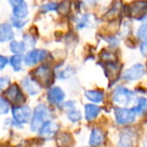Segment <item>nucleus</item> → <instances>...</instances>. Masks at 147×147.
Returning a JSON list of instances; mask_svg holds the SVG:
<instances>
[{
  "label": "nucleus",
  "mask_w": 147,
  "mask_h": 147,
  "mask_svg": "<svg viewBox=\"0 0 147 147\" xmlns=\"http://www.w3.org/2000/svg\"><path fill=\"white\" fill-rule=\"evenodd\" d=\"M21 86L23 90L30 96H35L40 92L41 86L31 76L24 77L21 81Z\"/></svg>",
  "instance_id": "12"
},
{
  "label": "nucleus",
  "mask_w": 147,
  "mask_h": 147,
  "mask_svg": "<svg viewBox=\"0 0 147 147\" xmlns=\"http://www.w3.org/2000/svg\"><path fill=\"white\" fill-rule=\"evenodd\" d=\"M139 49H140V53H142L144 57H147V37L142 39V42L139 45Z\"/></svg>",
  "instance_id": "32"
},
{
  "label": "nucleus",
  "mask_w": 147,
  "mask_h": 147,
  "mask_svg": "<svg viewBox=\"0 0 147 147\" xmlns=\"http://www.w3.org/2000/svg\"><path fill=\"white\" fill-rule=\"evenodd\" d=\"M13 122L18 125H23L29 122L31 118V109L28 106L16 105L11 109Z\"/></svg>",
  "instance_id": "5"
},
{
  "label": "nucleus",
  "mask_w": 147,
  "mask_h": 147,
  "mask_svg": "<svg viewBox=\"0 0 147 147\" xmlns=\"http://www.w3.org/2000/svg\"><path fill=\"white\" fill-rule=\"evenodd\" d=\"M8 59H7L6 57H4V55H0V71L1 69H3L7 65V63H8Z\"/></svg>",
  "instance_id": "33"
},
{
  "label": "nucleus",
  "mask_w": 147,
  "mask_h": 147,
  "mask_svg": "<svg viewBox=\"0 0 147 147\" xmlns=\"http://www.w3.org/2000/svg\"><path fill=\"white\" fill-rule=\"evenodd\" d=\"M134 112L139 116H144L147 114V98H138L136 100L134 108Z\"/></svg>",
  "instance_id": "18"
},
{
  "label": "nucleus",
  "mask_w": 147,
  "mask_h": 147,
  "mask_svg": "<svg viewBox=\"0 0 147 147\" xmlns=\"http://www.w3.org/2000/svg\"><path fill=\"white\" fill-rule=\"evenodd\" d=\"M10 51L13 55H22L26 49V45H25L24 41H17L12 40L9 45Z\"/></svg>",
  "instance_id": "20"
},
{
  "label": "nucleus",
  "mask_w": 147,
  "mask_h": 147,
  "mask_svg": "<svg viewBox=\"0 0 147 147\" xmlns=\"http://www.w3.org/2000/svg\"><path fill=\"white\" fill-rule=\"evenodd\" d=\"M22 61L23 57H21V55H13L10 57V59H9V63H10L13 71H21V69H22Z\"/></svg>",
  "instance_id": "21"
},
{
  "label": "nucleus",
  "mask_w": 147,
  "mask_h": 147,
  "mask_svg": "<svg viewBox=\"0 0 147 147\" xmlns=\"http://www.w3.org/2000/svg\"><path fill=\"white\" fill-rule=\"evenodd\" d=\"M65 94L63 91V89L59 87H53L47 91V101L51 105H55V106H59L65 100Z\"/></svg>",
  "instance_id": "11"
},
{
  "label": "nucleus",
  "mask_w": 147,
  "mask_h": 147,
  "mask_svg": "<svg viewBox=\"0 0 147 147\" xmlns=\"http://www.w3.org/2000/svg\"><path fill=\"white\" fill-rule=\"evenodd\" d=\"M115 120L119 125H129L132 124L136 120V113L133 109L126 107H116L114 109Z\"/></svg>",
  "instance_id": "4"
},
{
  "label": "nucleus",
  "mask_w": 147,
  "mask_h": 147,
  "mask_svg": "<svg viewBox=\"0 0 147 147\" xmlns=\"http://www.w3.org/2000/svg\"><path fill=\"white\" fill-rule=\"evenodd\" d=\"M67 118L69 119L71 122H73V123L79 122V121L82 119V113H81L79 110H76L75 108L71 109V110L67 111Z\"/></svg>",
  "instance_id": "22"
},
{
  "label": "nucleus",
  "mask_w": 147,
  "mask_h": 147,
  "mask_svg": "<svg viewBox=\"0 0 147 147\" xmlns=\"http://www.w3.org/2000/svg\"><path fill=\"white\" fill-rule=\"evenodd\" d=\"M145 74V69L143 65L141 63H135L132 67L127 69L122 74V78L127 82H132V81H137L140 78H142Z\"/></svg>",
  "instance_id": "8"
},
{
  "label": "nucleus",
  "mask_w": 147,
  "mask_h": 147,
  "mask_svg": "<svg viewBox=\"0 0 147 147\" xmlns=\"http://www.w3.org/2000/svg\"><path fill=\"white\" fill-rule=\"evenodd\" d=\"M73 142V137L69 133L63 132L59 136V144L61 145H69Z\"/></svg>",
  "instance_id": "25"
},
{
  "label": "nucleus",
  "mask_w": 147,
  "mask_h": 147,
  "mask_svg": "<svg viewBox=\"0 0 147 147\" xmlns=\"http://www.w3.org/2000/svg\"><path fill=\"white\" fill-rule=\"evenodd\" d=\"M85 97L93 103H102L105 99V94L102 90H88L85 92Z\"/></svg>",
  "instance_id": "15"
},
{
  "label": "nucleus",
  "mask_w": 147,
  "mask_h": 147,
  "mask_svg": "<svg viewBox=\"0 0 147 147\" xmlns=\"http://www.w3.org/2000/svg\"><path fill=\"white\" fill-rule=\"evenodd\" d=\"M4 95L7 100L9 101V103H12L14 106L21 105L25 102L24 94L17 84H11L4 92Z\"/></svg>",
  "instance_id": "6"
},
{
  "label": "nucleus",
  "mask_w": 147,
  "mask_h": 147,
  "mask_svg": "<svg viewBox=\"0 0 147 147\" xmlns=\"http://www.w3.org/2000/svg\"><path fill=\"white\" fill-rule=\"evenodd\" d=\"M135 140V133L131 130H124L120 134L119 145L120 146H132L133 141Z\"/></svg>",
  "instance_id": "16"
},
{
  "label": "nucleus",
  "mask_w": 147,
  "mask_h": 147,
  "mask_svg": "<svg viewBox=\"0 0 147 147\" xmlns=\"http://www.w3.org/2000/svg\"><path fill=\"white\" fill-rule=\"evenodd\" d=\"M104 133L100 128H94L91 131L90 135V140H89V144L92 146H99L102 145L104 142Z\"/></svg>",
  "instance_id": "14"
},
{
  "label": "nucleus",
  "mask_w": 147,
  "mask_h": 147,
  "mask_svg": "<svg viewBox=\"0 0 147 147\" xmlns=\"http://www.w3.org/2000/svg\"><path fill=\"white\" fill-rule=\"evenodd\" d=\"M9 83H10V79L8 77H0V92L5 90L9 86Z\"/></svg>",
  "instance_id": "31"
},
{
  "label": "nucleus",
  "mask_w": 147,
  "mask_h": 147,
  "mask_svg": "<svg viewBox=\"0 0 147 147\" xmlns=\"http://www.w3.org/2000/svg\"><path fill=\"white\" fill-rule=\"evenodd\" d=\"M51 117V112L49 108L45 104H39L33 110V113L31 114L30 118V129L31 131H38L40 126L49 120Z\"/></svg>",
  "instance_id": "3"
},
{
  "label": "nucleus",
  "mask_w": 147,
  "mask_h": 147,
  "mask_svg": "<svg viewBox=\"0 0 147 147\" xmlns=\"http://www.w3.org/2000/svg\"><path fill=\"white\" fill-rule=\"evenodd\" d=\"M24 18H18V17L13 16L11 18V25L15 28H22L25 24L27 23V20H23Z\"/></svg>",
  "instance_id": "28"
},
{
  "label": "nucleus",
  "mask_w": 147,
  "mask_h": 147,
  "mask_svg": "<svg viewBox=\"0 0 147 147\" xmlns=\"http://www.w3.org/2000/svg\"><path fill=\"white\" fill-rule=\"evenodd\" d=\"M12 8L13 16L18 18H25L28 14V7L25 0H8Z\"/></svg>",
  "instance_id": "9"
},
{
  "label": "nucleus",
  "mask_w": 147,
  "mask_h": 147,
  "mask_svg": "<svg viewBox=\"0 0 147 147\" xmlns=\"http://www.w3.org/2000/svg\"><path fill=\"white\" fill-rule=\"evenodd\" d=\"M59 130V125L57 124L55 122L53 121L47 120L42 125L40 126V128L38 129V133L41 137L43 138H53L55 134H57Z\"/></svg>",
  "instance_id": "10"
},
{
  "label": "nucleus",
  "mask_w": 147,
  "mask_h": 147,
  "mask_svg": "<svg viewBox=\"0 0 147 147\" xmlns=\"http://www.w3.org/2000/svg\"><path fill=\"white\" fill-rule=\"evenodd\" d=\"M135 93L124 86H119L112 94V101L118 107H128L135 102Z\"/></svg>",
  "instance_id": "2"
},
{
  "label": "nucleus",
  "mask_w": 147,
  "mask_h": 147,
  "mask_svg": "<svg viewBox=\"0 0 147 147\" xmlns=\"http://www.w3.org/2000/svg\"><path fill=\"white\" fill-rule=\"evenodd\" d=\"M76 24L78 28H86L93 24V17L91 14H83L78 17L76 20Z\"/></svg>",
  "instance_id": "19"
},
{
  "label": "nucleus",
  "mask_w": 147,
  "mask_h": 147,
  "mask_svg": "<svg viewBox=\"0 0 147 147\" xmlns=\"http://www.w3.org/2000/svg\"><path fill=\"white\" fill-rule=\"evenodd\" d=\"M101 108L94 104H87L85 106V118L88 121H93L98 117Z\"/></svg>",
  "instance_id": "17"
},
{
  "label": "nucleus",
  "mask_w": 147,
  "mask_h": 147,
  "mask_svg": "<svg viewBox=\"0 0 147 147\" xmlns=\"http://www.w3.org/2000/svg\"><path fill=\"white\" fill-rule=\"evenodd\" d=\"M10 110V103L7 99L0 97V116L6 115Z\"/></svg>",
  "instance_id": "24"
},
{
  "label": "nucleus",
  "mask_w": 147,
  "mask_h": 147,
  "mask_svg": "<svg viewBox=\"0 0 147 147\" xmlns=\"http://www.w3.org/2000/svg\"><path fill=\"white\" fill-rule=\"evenodd\" d=\"M23 41L26 47H34L35 45V38L31 34H25L23 36Z\"/></svg>",
  "instance_id": "30"
},
{
  "label": "nucleus",
  "mask_w": 147,
  "mask_h": 147,
  "mask_svg": "<svg viewBox=\"0 0 147 147\" xmlns=\"http://www.w3.org/2000/svg\"><path fill=\"white\" fill-rule=\"evenodd\" d=\"M32 77L40 86L49 88L53 84L55 81V73L49 65H41L34 69L32 71Z\"/></svg>",
  "instance_id": "1"
},
{
  "label": "nucleus",
  "mask_w": 147,
  "mask_h": 147,
  "mask_svg": "<svg viewBox=\"0 0 147 147\" xmlns=\"http://www.w3.org/2000/svg\"><path fill=\"white\" fill-rule=\"evenodd\" d=\"M47 57H49V53L45 49H31L25 53L23 57V63L28 67H32L45 61Z\"/></svg>",
  "instance_id": "7"
},
{
  "label": "nucleus",
  "mask_w": 147,
  "mask_h": 147,
  "mask_svg": "<svg viewBox=\"0 0 147 147\" xmlns=\"http://www.w3.org/2000/svg\"><path fill=\"white\" fill-rule=\"evenodd\" d=\"M136 36L137 38L141 39V40L147 37V21L138 27V29L136 31Z\"/></svg>",
  "instance_id": "26"
},
{
  "label": "nucleus",
  "mask_w": 147,
  "mask_h": 147,
  "mask_svg": "<svg viewBox=\"0 0 147 147\" xmlns=\"http://www.w3.org/2000/svg\"><path fill=\"white\" fill-rule=\"evenodd\" d=\"M57 4L55 2H49V3L43 4L40 9L42 11H45V12H49V11L57 10Z\"/></svg>",
  "instance_id": "29"
},
{
  "label": "nucleus",
  "mask_w": 147,
  "mask_h": 147,
  "mask_svg": "<svg viewBox=\"0 0 147 147\" xmlns=\"http://www.w3.org/2000/svg\"><path fill=\"white\" fill-rule=\"evenodd\" d=\"M14 37V32H13L12 25L9 23H0V42H7L10 41Z\"/></svg>",
  "instance_id": "13"
},
{
  "label": "nucleus",
  "mask_w": 147,
  "mask_h": 147,
  "mask_svg": "<svg viewBox=\"0 0 147 147\" xmlns=\"http://www.w3.org/2000/svg\"><path fill=\"white\" fill-rule=\"evenodd\" d=\"M71 9V2L69 0H63L59 4H57V10L61 15H67Z\"/></svg>",
  "instance_id": "23"
},
{
  "label": "nucleus",
  "mask_w": 147,
  "mask_h": 147,
  "mask_svg": "<svg viewBox=\"0 0 147 147\" xmlns=\"http://www.w3.org/2000/svg\"><path fill=\"white\" fill-rule=\"evenodd\" d=\"M71 75H73V69L71 67H65V69H61L57 74V78L61 79V80H67V79L71 78Z\"/></svg>",
  "instance_id": "27"
},
{
  "label": "nucleus",
  "mask_w": 147,
  "mask_h": 147,
  "mask_svg": "<svg viewBox=\"0 0 147 147\" xmlns=\"http://www.w3.org/2000/svg\"><path fill=\"white\" fill-rule=\"evenodd\" d=\"M63 107H65V109L71 110V109H74L76 107V102H74V101H67V102H65V104H63Z\"/></svg>",
  "instance_id": "34"
}]
</instances>
